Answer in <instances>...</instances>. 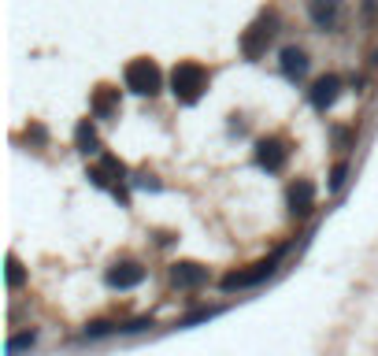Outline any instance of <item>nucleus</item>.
<instances>
[{"mask_svg": "<svg viewBox=\"0 0 378 356\" xmlns=\"http://www.w3.org/2000/svg\"><path fill=\"white\" fill-rule=\"evenodd\" d=\"M8 282L12 286L23 282V267H19V260H8Z\"/></svg>", "mask_w": 378, "mask_h": 356, "instance_id": "16", "label": "nucleus"}, {"mask_svg": "<svg viewBox=\"0 0 378 356\" xmlns=\"http://www.w3.org/2000/svg\"><path fill=\"white\" fill-rule=\"evenodd\" d=\"M74 137H78V149H82V153H96V134H93L89 123H78V134H74Z\"/></svg>", "mask_w": 378, "mask_h": 356, "instance_id": "14", "label": "nucleus"}, {"mask_svg": "<svg viewBox=\"0 0 378 356\" xmlns=\"http://www.w3.org/2000/svg\"><path fill=\"white\" fill-rule=\"evenodd\" d=\"M271 267H275V260H264V264H256L252 271H245V275H226V278H223V286H226V289H237V286H256L260 278L271 275Z\"/></svg>", "mask_w": 378, "mask_h": 356, "instance_id": "11", "label": "nucleus"}, {"mask_svg": "<svg viewBox=\"0 0 378 356\" xmlns=\"http://www.w3.org/2000/svg\"><path fill=\"white\" fill-rule=\"evenodd\" d=\"M34 341H37V334H34V330H26V334H15V338L8 341V353H12V356H19L23 349H30V345H34Z\"/></svg>", "mask_w": 378, "mask_h": 356, "instance_id": "15", "label": "nucleus"}, {"mask_svg": "<svg viewBox=\"0 0 378 356\" xmlns=\"http://www.w3.org/2000/svg\"><path fill=\"white\" fill-rule=\"evenodd\" d=\"M271 26H275V15H267V19H260V23H256V26L241 37V52H245L248 60H256L267 45H271V37H275Z\"/></svg>", "mask_w": 378, "mask_h": 356, "instance_id": "3", "label": "nucleus"}, {"mask_svg": "<svg viewBox=\"0 0 378 356\" xmlns=\"http://www.w3.org/2000/svg\"><path fill=\"white\" fill-rule=\"evenodd\" d=\"M256 164H260L264 171H282L286 164V149L278 137H264L260 145H256Z\"/></svg>", "mask_w": 378, "mask_h": 356, "instance_id": "4", "label": "nucleus"}, {"mask_svg": "<svg viewBox=\"0 0 378 356\" xmlns=\"http://www.w3.org/2000/svg\"><path fill=\"white\" fill-rule=\"evenodd\" d=\"M123 175H126V167L119 164L115 156H101V164H96L93 171H89V178L96 182V186H108V182H123Z\"/></svg>", "mask_w": 378, "mask_h": 356, "instance_id": "9", "label": "nucleus"}, {"mask_svg": "<svg viewBox=\"0 0 378 356\" xmlns=\"http://www.w3.org/2000/svg\"><path fill=\"white\" fill-rule=\"evenodd\" d=\"M93 115L96 119H108V115H115L119 112V90H112V85H101V90L93 93Z\"/></svg>", "mask_w": 378, "mask_h": 356, "instance_id": "10", "label": "nucleus"}, {"mask_svg": "<svg viewBox=\"0 0 378 356\" xmlns=\"http://www.w3.org/2000/svg\"><path fill=\"white\" fill-rule=\"evenodd\" d=\"M338 93H341V78H338V74H327V78H319L316 90H311V104H316V108H330L334 101H338Z\"/></svg>", "mask_w": 378, "mask_h": 356, "instance_id": "7", "label": "nucleus"}, {"mask_svg": "<svg viewBox=\"0 0 378 356\" xmlns=\"http://www.w3.org/2000/svg\"><path fill=\"white\" fill-rule=\"evenodd\" d=\"M171 282L182 286V289H193V286L208 282V271H204L200 264H175V267H171Z\"/></svg>", "mask_w": 378, "mask_h": 356, "instance_id": "5", "label": "nucleus"}, {"mask_svg": "<svg viewBox=\"0 0 378 356\" xmlns=\"http://www.w3.org/2000/svg\"><path fill=\"white\" fill-rule=\"evenodd\" d=\"M338 15H341V0H311V19H316V26H323V30L338 26Z\"/></svg>", "mask_w": 378, "mask_h": 356, "instance_id": "8", "label": "nucleus"}, {"mask_svg": "<svg viewBox=\"0 0 378 356\" xmlns=\"http://www.w3.org/2000/svg\"><path fill=\"white\" fill-rule=\"evenodd\" d=\"M204 90H208V71H204L200 63H178V67L171 71V93H175L182 104L200 101Z\"/></svg>", "mask_w": 378, "mask_h": 356, "instance_id": "1", "label": "nucleus"}, {"mask_svg": "<svg viewBox=\"0 0 378 356\" xmlns=\"http://www.w3.org/2000/svg\"><path fill=\"white\" fill-rule=\"evenodd\" d=\"M160 85H164V74L153 60H134L126 63V90L141 93V96H156Z\"/></svg>", "mask_w": 378, "mask_h": 356, "instance_id": "2", "label": "nucleus"}, {"mask_svg": "<svg viewBox=\"0 0 378 356\" xmlns=\"http://www.w3.org/2000/svg\"><path fill=\"white\" fill-rule=\"evenodd\" d=\"M282 71H286V78H304V74H308L304 49H286L282 52Z\"/></svg>", "mask_w": 378, "mask_h": 356, "instance_id": "13", "label": "nucleus"}, {"mask_svg": "<svg viewBox=\"0 0 378 356\" xmlns=\"http://www.w3.org/2000/svg\"><path fill=\"white\" fill-rule=\"evenodd\" d=\"M289 204H293L297 215H308L311 204H316V186H311V182H297V186L289 189Z\"/></svg>", "mask_w": 378, "mask_h": 356, "instance_id": "12", "label": "nucleus"}, {"mask_svg": "<svg viewBox=\"0 0 378 356\" xmlns=\"http://www.w3.org/2000/svg\"><path fill=\"white\" fill-rule=\"evenodd\" d=\"M145 278V267H137V264H115L112 271H108V286H115V289H130L137 286Z\"/></svg>", "mask_w": 378, "mask_h": 356, "instance_id": "6", "label": "nucleus"}]
</instances>
